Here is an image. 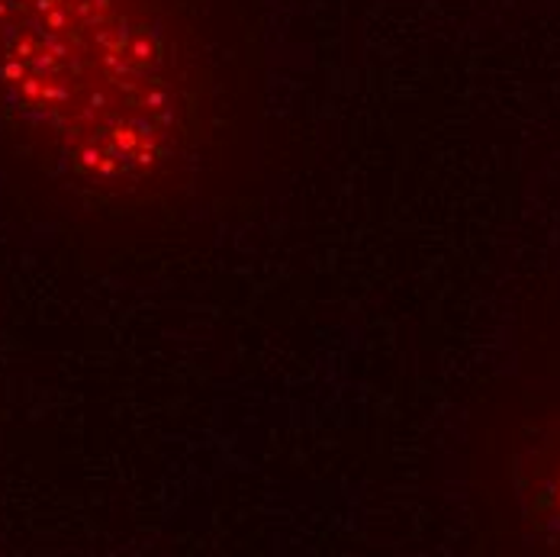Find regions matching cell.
Returning <instances> with one entry per match:
<instances>
[{
	"mask_svg": "<svg viewBox=\"0 0 560 557\" xmlns=\"http://www.w3.org/2000/svg\"><path fill=\"white\" fill-rule=\"evenodd\" d=\"M545 500L551 506V515L560 522V464L558 467H551V480H548V487H545Z\"/></svg>",
	"mask_w": 560,
	"mask_h": 557,
	"instance_id": "obj_1",
	"label": "cell"
}]
</instances>
